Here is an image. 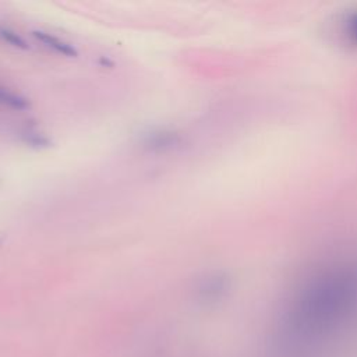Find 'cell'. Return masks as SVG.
I'll return each mask as SVG.
<instances>
[{
	"label": "cell",
	"mask_w": 357,
	"mask_h": 357,
	"mask_svg": "<svg viewBox=\"0 0 357 357\" xmlns=\"http://www.w3.org/2000/svg\"><path fill=\"white\" fill-rule=\"evenodd\" d=\"M99 63H100V64H102V66H106V64H107V63H109V64H110V66H112V67H113V66H114V63H113V61H112V60H109V59H106V57H105V56H102V57H100V59H99Z\"/></svg>",
	"instance_id": "6"
},
{
	"label": "cell",
	"mask_w": 357,
	"mask_h": 357,
	"mask_svg": "<svg viewBox=\"0 0 357 357\" xmlns=\"http://www.w3.org/2000/svg\"><path fill=\"white\" fill-rule=\"evenodd\" d=\"M0 105L15 112H25L31 107V100L26 96L0 85Z\"/></svg>",
	"instance_id": "3"
},
{
	"label": "cell",
	"mask_w": 357,
	"mask_h": 357,
	"mask_svg": "<svg viewBox=\"0 0 357 357\" xmlns=\"http://www.w3.org/2000/svg\"><path fill=\"white\" fill-rule=\"evenodd\" d=\"M181 144V134L172 128H152L144 132L141 137L142 148L152 153L170 152L180 148Z\"/></svg>",
	"instance_id": "1"
},
{
	"label": "cell",
	"mask_w": 357,
	"mask_h": 357,
	"mask_svg": "<svg viewBox=\"0 0 357 357\" xmlns=\"http://www.w3.org/2000/svg\"><path fill=\"white\" fill-rule=\"evenodd\" d=\"M31 33L38 42H40L43 46H46L47 49L53 50L54 53H57L60 56H64L68 59H75L78 56V50L74 45H71L70 42H67L50 32L42 31V29H33Z\"/></svg>",
	"instance_id": "2"
},
{
	"label": "cell",
	"mask_w": 357,
	"mask_h": 357,
	"mask_svg": "<svg viewBox=\"0 0 357 357\" xmlns=\"http://www.w3.org/2000/svg\"><path fill=\"white\" fill-rule=\"evenodd\" d=\"M0 39L4 43H7L18 50L25 52V50H29V47H31L28 40L21 33H18L17 31H14L13 28L6 26V25H0Z\"/></svg>",
	"instance_id": "5"
},
{
	"label": "cell",
	"mask_w": 357,
	"mask_h": 357,
	"mask_svg": "<svg viewBox=\"0 0 357 357\" xmlns=\"http://www.w3.org/2000/svg\"><path fill=\"white\" fill-rule=\"evenodd\" d=\"M21 141L33 148V149H47L52 146V139L42 131H38L35 128H25L21 134H20Z\"/></svg>",
	"instance_id": "4"
}]
</instances>
